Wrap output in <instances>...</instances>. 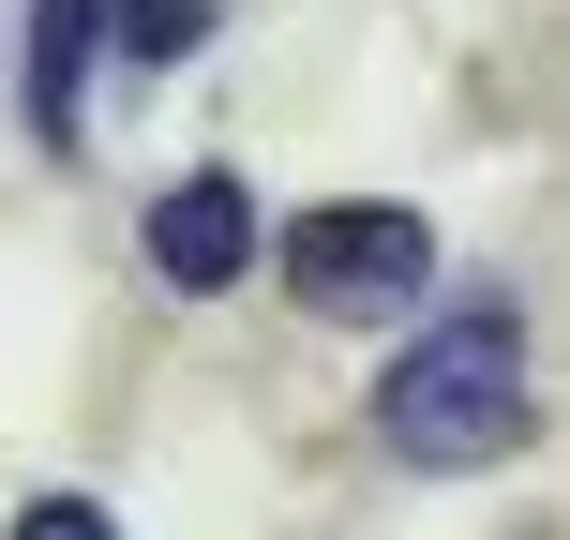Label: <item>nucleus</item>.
Instances as JSON below:
<instances>
[{"instance_id":"obj_6","label":"nucleus","mask_w":570,"mask_h":540,"mask_svg":"<svg viewBox=\"0 0 570 540\" xmlns=\"http://www.w3.org/2000/svg\"><path fill=\"white\" fill-rule=\"evenodd\" d=\"M16 540H120V526L90 511V495H30V511H16Z\"/></svg>"},{"instance_id":"obj_1","label":"nucleus","mask_w":570,"mask_h":540,"mask_svg":"<svg viewBox=\"0 0 570 540\" xmlns=\"http://www.w3.org/2000/svg\"><path fill=\"white\" fill-rule=\"evenodd\" d=\"M541 435V391H525V315L511 301H465L375 375V451L451 481V465H511Z\"/></svg>"},{"instance_id":"obj_2","label":"nucleus","mask_w":570,"mask_h":540,"mask_svg":"<svg viewBox=\"0 0 570 540\" xmlns=\"http://www.w3.org/2000/svg\"><path fill=\"white\" fill-rule=\"evenodd\" d=\"M421 285H435V226L391 210V196H331V210L285 226V301L331 315V331H391Z\"/></svg>"},{"instance_id":"obj_3","label":"nucleus","mask_w":570,"mask_h":540,"mask_svg":"<svg viewBox=\"0 0 570 540\" xmlns=\"http://www.w3.org/2000/svg\"><path fill=\"white\" fill-rule=\"evenodd\" d=\"M150 271L166 285H240L256 271V196H240L226 166H196V180H166V196H150Z\"/></svg>"},{"instance_id":"obj_4","label":"nucleus","mask_w":570,"mask_h":540,"mask_svg":"<svg viewBox=\"0 0 570 540\" xmlns=\"http://www.w3.org/2000/svg\"><path fill=\"white\" fill-rule=\"evenodd\" d=\"M90 60H106V0H30V136L46 150H76Z\"/></svg>"},{"instance_id":"obj_5","label":"nucleus","mask_w":570,"mask_h":540,"mask_svg":"<svg viewBox=\"0 0 570 540\" xmlns=\"http://www.w3.org/2000/svg\"><path fill=\"white\" fill-rule=\"evenodd\" d=\"M210 30H226V0H106V60H136V76L196 60Z\"/></svg>"}]
</instances>
